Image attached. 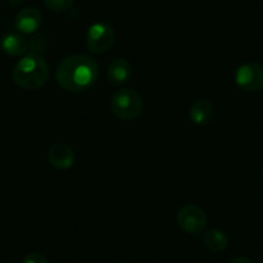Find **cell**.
I'll return each instance as SVG.
<instances>
[{"mask_svg": "<svg viewBox=\"0 0 263 263\" xmlns=\"http://www.w3.org/2000/svg\"><path fill=\"white\" fill-rule=\"evenodd\" d=\"M203 242L212 252H223L229 247V237L221 230H209L204 234Z\"/></svg>", "mask_w": 263, "mask_h": 263, "instance_id": "12", "label": "cell"}, {"mask_svg": "<svg viewBox=\"0 0 263 263\" xmlns=\"http://www.w3.org/2000/svg\"><path fill=\"white\" fill-rule=\"evenodd\" d=\"M49 78V66L37 53H29L14 65L12 80L14 84L26 90L42 88Z\"/></svg>", "mask_w": 263, "mask_h": 263, "instance_id": "2", "label": "cell"}, {"mask_svg": "<svg viewBox=\"0 0 263 263\" xmlns=\"http://www.w3.org/2000/svg\"><path fill=\"white\" fill-rule=\"evenodd\" d=\"M262 181H263V171H262Z\"/></svg>", "mask_w": 263, "mask_h": 263, "instance_id": "17", "label": "cell"}, {"mask_svg": "<svg viewBox=\"0 0 263 263\" xmlns=\"http://www.w3.org/2000/svg\"><path fill=\"white\" fill-rule=\"evenodd\" d=\"M132 74H133L132 65L124 58H115L108 65L107 78L111 84L115 87H120V85L128 83L132 78Z\"/></svg>", "mask_w": 263, "mask_h": 263, "instance_id": "9", "label": "cell"}, {"mask_svg": "<svg viewBox=\"0 0 263 263\" xmlns=\"http://www.w3.org/2000/svg\"><path fill=\"white\" fill-rule=\"evenodd\" d=\"M9 3L13 4V6H18V4H21L24 0H8Z\"/></svg>", "mask_w": 263, "mask_h": 263, "instance_id": "16", "label": "cell"}, {"mask_svg": "<svg viewBox=\"0 0 263 263\" xmlns=\"http://www.w3.org/2000/svg\"><path fill=\"white\" fill-rule=\"evenodd\" d=\"M230 263H254V262L247 257H236V258H234V259H232Z\"/></svg>", "mask_w": 263, "mask_h": 263, "instance_id": "15", "label": "cell"}, {"mask_svg": "<svg viewBox=\"0 0 263 263\" xmlns=\"http://www.w3.org/2000/svg\"><path fill=\"white\" fill-rule=\"evenodd\" d=\"M235 82L245 92H259L263 89V66L255 62L244 63L237 69Z\"/></svg>", "mask_w": 263, "mask_h": 263, "instance_id": "6", "label": "cell"}, {"mask_svg": "<svg viewBox=\"0 0 263 263\" xmlns=\"http://www.w3.org/2000/svg\"><path fill=\"white\" fill-rule=\"evenodd\" d=\"M0 48L6 54L11 55V57H18V55L25 54L29 50L30 43L22 35L9 32L2 37Z\"/></svg>", "mask_w": 263, "mask_h": 263, "instance_id": "10", "label": "cell"}, {"mask_svg": "<svg viewBox=\"0 0 263 263\" xmlns=\"http://www.w3.org/2000/svg\"><path fill=\"white\" fill-rule=\"evenodd\" d=\"M14 26L21 34H34L42 26V13L32 7L22 9L14 18Z\"/></svg>", "mask_w": 263, "mask_h": 263, "instance_id": "7", "label": "cell"}, {"mask_svg": "<svg viewBox=\"0 0 263 263\" xmlns=\"http://www.w3.org/2000/svg\"><path fill=\"white\" fill-rule=\"evenodd\" d=\"M7 263H16V262H7Z\"/></svg>", "mask_w": 263, "mask_h": 263, "instance_id": "18", "label": "cell"}, {"mask_svg": "<svg viewBox=\"0 0 263 263\" xmlns=\"http://www.w3.org/2000/svg\"><path fill=\"white\" fill-rule=\"evenodd\" d=\"M98 65L95 58L87 54H72L63 58L57 66L55 80L67 92H84L96 84Z\"/></svg>", "mask_w": 263, "mask_h": 263, "instance_id": "1", "label": "cell"}, {"mask_svg": "<svg viewBox=\"0 0 263 263\" xmlns=\"http://www.w3.org/2000/svg\"><path fill=\"white\" fill-rule=\"evenodd\" d=\"M214 115V107L208 100L195 101L190 108V118L196 125H206L212 121Z\"/></svg>", "mask_w": 263, "mask_h": 263, "instance_id": "11", "label": "cell"}, {"mask_svg": "<svg viewBox=\"0 0 263 263\" xmlns=\"http://www.w3.org/2000/svg\"><path fill=\"white\" fill-rule=\"evenodd\" d=\"M49 11L55 13H62V12L69 11L74 4V0H43Z\"/></svg>", "mask_w": 263, "mask_h": 263, "instance_id": "13", "label": "cell"}, {"mask_svg": "<svg viewBox=\"0 0 263 263\" xmlns=\"http://www.w3.org/2000/svg\"><path fill=\"white\" fill-rule=\"evenodd\" d=\"M21 263H48V260L40 253H30L22 259Z\"/></svg>", "mask_w": 263, "mask_h": 263, "instance_id": "14", "label": "cell"}, {"mask_svg": "<svg viewBox=\"0 0 263 263\" xmlns=\"http://www.w3.org/2000/svg\"><path fill=\"white\" fill-rule=\"evenodd\" d=\"M115 42V32L110 25L97 22L88 29L85 43L87 48L95 54H103L112 47Z\"/></svg>", "mask_w": 263, "mask_h": 263, "instance_id": "4", "label": "cell"}, {"mask_svg": "<svg viewBox=\"0 0 263 263\" xmlns=\"http://www.w3.org/2000/svg\"><path fill=\"white\" fill-rule=\"evenodd\" d=\"M206 214L204 209L195 204H189L181 208L177 213V223L179 229L183 230L187 234H200L206 227Z\"/></svg>", "mask_w": 263, "mask_h": 263, "instance_id": "5", "label": "cell"}, {"mask_svg": "<svg viewBox=\"0 0 263 263\" xmlns=\"http://www.w3.org/2000/svg\"><path fill=\"white\" fill-rule=\"evenodd\" d=\"M110 108L111 112L120 120H135L142 114L143 100L136 90L120 89L111 97Z\"/></svg>", "mask_w": 263, "mask_h": 263, "instance_id": "3", "label": "cell"}, {"mask_svg": "<svg viewBox=\"0 0 263 263\" xmlns=\"http://www.w3.org/2000/svg\"><path fill=\"white\" fill-rule=\"evenodd\" d=\"M48 160L57 169H69L75 163V153L66 143H55L48 151Z\"/></svg>", "mask_w": 263, "mask_h": 263, "instance_id": "8", "label": "cell"}]
</instances>
